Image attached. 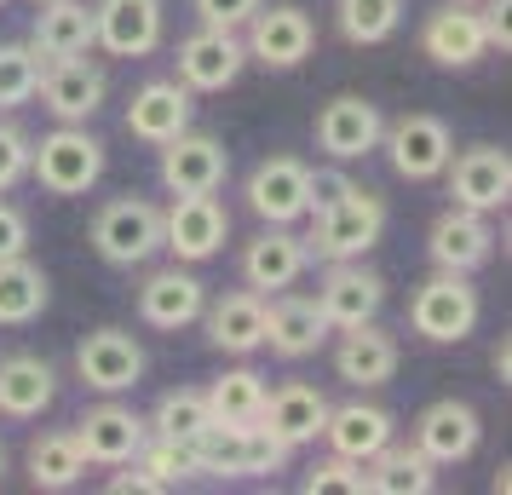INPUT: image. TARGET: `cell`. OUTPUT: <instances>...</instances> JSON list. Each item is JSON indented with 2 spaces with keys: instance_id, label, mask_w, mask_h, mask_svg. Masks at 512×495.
Masks as SVG:
<instances>
[{
  "instance_id": "30",
  "label": "cell",
  "mask_w": 512,
  "mask_h": 495,
  "mask_svg": "<svg viewBox=\"0 0 512 495\" xmlns=\"http://www.w3.org/2000/svg\"><path fill=\"white\" fill-rule=\"evenodd\" d=\"M29 47L47 58H81L93 52V6L87 0H47L35 12V29H29Z\"/></svg>"
},
{
  "instance_id": "47",
  "label": "cell",
  "mask_w": 512,
  "mask_h": 495,
  "mask_svg": "<svg viewBox=\"0 0 512 495\" xmlns=\"http://www.w3.org/2000/svg\"><path fill=\"white\" fill-rule=\"evenodd\" d=\"M35 6H47V0H35Z\"/></svg>"
},
{
  "instance_id": "46",
  "label": "cell",
  "mask_w": 512,
  "mask_h": 495,
  "mask_svg": "<svg viewBox=\"0 0 512 495\" xmlns=\"http://www.w3.org/2000/svg\"><path fill=\"white\" fill-rule=\"evenodd\" d=\"M0 472H6V449H0Z\"/></svg>"
},
{
  "instance_id": "38",
  "label": "cell",
  "mask_w": 512,
  "mask_h": 495,
  "mask_svg": "<svg viewBox=\"0 0 512 495\" xmlns=\"http://www.w3.org/2000/svg\"><path fill=\"white\" fill-rule=\"evenodd\" d=\"M208 421H213V415H208V398H202V392H190V386H179V392H167V398L156 403L150 432H162V438H196Z\"/></svg>"
},
{
  "instance_id": "22",
  "label": "cell",
  "mask_w": 512,
  "mask_h": 495,
  "mask_svg": "<svg viewBox=\"0 0 512 495\" xmlns=\"http://www.w3.org/2000/svg\"><path fill=\"white\" fill-rule=\"evenodd\" d=\"M202 306H208L202 277H190V271H179V265L150 271V277L139 283V317L150 323V329H162V334L190 329V323L202 317Z\"/></svg>"
},
{
  "instance_id": "26",
  "label": "cell",
  "mask_w": 512,
  "mask_h": 495,
  "mask_svg": "<svg viewBox=\"0 0 512 495\" xmlns=\"http://www.w3.org/2000/svg\"><path fill=\"white\" fill-rule=\"evenodd\" d=\"M334 375L346 386H386L397 375V340L374 323H357V329H340V346H334Z\"/></svg>"
},
{
  "instance_id": "15",
  "label": "cell",
  "mask_w": 512,
  "mask_h": 495,
  "mask_svg": "<svg viewBox=\"0 0 512 495\" xmlns=\"http://www.w3.org/2000/svg\"><path fill=\"white\" fill-rule=\"evenodd\" d=\"M420 52L443 64V70H472L478 58L489 52V29H484V12L472 0H449L438 6L426 24H420Z\"/></svg>"
},
{
  "instance_id": "43",
  "label": "cell",
  "mask_w": 512,
  "mask_h": 495,
  "mask_svg": "<svg viewBox=\"0 0 512 495\" xmlns=\"http://www.w3.org/2000/svg\"><path fill=\"white\" fill-rule=\"evenodd\" d=\"M12 254H29V219L24 208L0 202V260H12Z\"/></svg>"
},
{
  "instance_id": "37",
  "label": "cell",
  "mask_w": 512,
  "mask_h": 495,
  "mask_svg": "<svg viewBox=\"0 0 512 495\" xmlns=\"http://www.w3.org/2000/svg\"><path fill=\"white\" fill-rule=\"evenodd\" d=\"M41 81V52L29 41H0V110H18L35 98Z\"/></svg>"
},
{
  "instance_id": "11",
  "label": "cell",
  "mask_w": 512,
  "mask_h": 495,
  "mask_svg": "<svg viewBox=\"0 0 512 495\" xmlns=\"http://www.w3.org/2000/svg\"><path fill=\"white\" fill-rule=\"evenodd\" d=\"M311 300L328 317V329H357V323H374L380 317V306H386V277L369 271L363 260H334Z\"/></svg>"
},
{
  "instance_id": "2",
  "label": "cell",
  "mask_w": 512,
  "mask_h": 495,
  "mask_svg": "<svg viewBox=\"0 0 512 495\" xmlns=\"http://www.w3.org/2000/svg\"><path fill=\"white\" fill-rule=\"evenodd\" d=\"M29 173L52 196H87L104 173V144L87 133V121H58L47 139H29Z\"/></svg>"
},
{
  "instance_id": "4",
  "label": "cell",
  "mask_w": 512,
  "mask_h": 495,
  "mask_svg": "<svg viewBox=\"0 0 512 495\" xmlns=\"http://www.w3.org/2000/svg\"><path fill=\"white\" fill-rule=\"evenodd\" d=\"M162 248V208L144 202V196H116L104 202L93 219V254L104 265H144Z\"/></svg>"
},
{
  "instance_id": "17",
  "label": "cell",
  "mask_w": 512,
  "mask_h": 495,
  "mask_svg": "<svg viewBox=\"0 0 512 495\" xmlns=\"http://www.w3.org/2000/svg\"><path fill=\"white\" fill-rule=\"evenodd\" d=\"M248 208L265 225H294V219H305V208H311V167L300 156H265L248 173Z\"/></svg>"
},
{
  "instance_id": "16",
  "label": "cell",
  "mask_w": 512,
  "mask_h": 495,
  "mask_svg": "<svg viewBox=\"0 0 512 495\" xmlns=\"http://www.w3.org/2000/svg\"><path fill=\"white\" fill-rule=\"evenodd\" d=\"M75 375L87 380L93 392H104V398L133 392L144 380V346L127 329H93L75 346Z\"/></svg>"
},
{
  "instance_id": "6",
  "label": "cell",
  "mask_w": 512,
  "mask_h": 495,
  "mask_svg": "<svg viewBox=\"0 0 512 495\" xmlns=\"http://www.w3.org/2000/svg\"><path fill=\"white\" fill-rule=\"evenodd\" d=\"M231 236V213L225 202L202 190V196H173V208L162 213V248L173 254L179 265H202L225 248Z\"/></svg>"
},
{
  "instance_id": "3",
  "label": "cell",
  "mask_w": 512,
  "mask_h": 495,
  "mask_svg": "<svg viewBox=\"0 0 512 495\" xmlns=\"http://www.w3.org/2000/svg\"><path fill=\"white\" fill-rule=\"evenodd\" d=\"M478 288L466 283L461 271H438V277H426L415 288V300H409V329L420 340H432V346H461L466 334L478 329Z\"/></svg>"
},
{
  "instance_id": "1",
  "label": "cell",
  "mask_w": 512,
  "mask_h": 495,
  "mask_svg": "<svg viewBox=\"0 0 512 495\" xmlns=\"http://www.w3.org/2000/svg\"><path fill=\"white\" fill-rule=\"evenodd\" d=\"M380 236H386V202L351 179L334 202L311 208L305 254H311V260H328V265H334V260H363Z\"/></svg>"
},
{
  "instance_id": "12",
  "label": "cell",
  "mask_w": 512,
  "mask_h": 495,
  "mask_svg": "<svg viewBox=\"0 0 512 495\" xmlns=\"http://www.w3.org/2000/svg\"><path fill=\"white\" fill-rule=\"evenodd\" d=\"M156 150H162V185L173 196H202V190H219L231 179V150L213 139V133L185 127V133H173L167 144H156Z\"/></svg>"
},
{
  "instance_id": "42",
  "label": "cell",
  "mask_w": 512,
  "mask_h": 495,
  "mask_svg": "<svg viewBox=\"0 0 512 495\" xmlns=\"http://www.w3.org/2000/svg\"><path fill=\"white\" fill-rule=\"evenodd\" d=\"M190 6H196V18L208 29H242L265 0H190Z\"/></svg>"
},
{
  "instance_id": "14",
  "label": "cell",
  "mask_w": 512,
  "mask_h": 495,
  "mask_svg": "<svg viewBox=\"0 0 512 495\" xmlns=\"http://www.w3.org/2000/svg\"><path fill=\"white\" fill-rule=\"evenodd\" d=\"M443 179H449L455 208L501 213L507 208V196H512V156L507 150H495V144H472V150H461V156H449Z\"/></svg>"
},
{
  "instance_id": "10",
  "label": "cell",
  "mask_w": 512,
  "mask_h": 495,
  "mask_svg": "<svg viewBox=\"0 0 512 495\" xmlns=\"http://www.w3.org/2000/svg\"><path fill=\"white\" fill-rule=\"evenodd\" d=\"M248 70V47H242V29H196L179 41V75L190 93H225L236 87V75Z\"/></svg>"
},
{
  "instance_id": "21",
  "label": "cell",
  "mask_w": 512,
  "mask_h": 495,
  "mask_svg": "<svg viewBox=\"0 0 512 495\" xmlns=\"http://www.w3.org/2000/svg\"><path fill=\"white\" fill-rule=\"evenodd\" d=\"M305 236H294L288 225H265V231L242 248V277L254 294H282V288H294L305 277Z\"/></svg>"
},
{
  "instance_id": "23",
  "label": "cell",
  "mask_w": 512,
  "mask_h": 495,
  "mask_svg": "<svg viewBox=\"0 0 512 495\" xmlns=\"http://www.w3.org/2000/svg\"><path fill=\"white\" fill-rule=\"evenodd\" d=\"M323 421H328V398L317 386H305V380H288L277 392H265V409H259V426L271 438H282L288 449L317 444L323 438Z\"/></svg>"
},
{
  "instance_id": "40",
  "label": "cell",
  "mask_w": 512,
  "mask_h": 495,
  "mask_svg": "<svg viewBox=\"0 0 512 495\" xmlns=\"http://www.w3.org/2000/svg\"><path fill=\"white\" fill-rule=\"evenodd\" d=\"M305 495H363L369 490V472H363V461H346V455H328V461H317V467L305 472Z\"/></svg>"
},
{
  "instance_id": "33",
  "label": "cell",
  "mask_w": 512,
  "mask_h": 495,
  "mask_svg": "<svg viewBox=\"0 0 512 495\" xmlns=\"http://www.w3.org/2000/svg\"><path fill=\"white\" fill-rule=\"evenodd\" d=\"M29 467V484L35 490H75L81 484V472H87V455L75 444V432H41L24 455Z\"/></svg>"
},
{
  "instance_id": "44",
  "label": "cell",
  "mask_w": 512,
  "mask_h": 495,
  "mask_svg": "<svg viewBox=\"0 0 512 495\" xmlns=\"http://www.w3.org/2000/svg\"><path fill=\"white\" fill-rule=\"evenodd\" d=\"M127 467H133V461H127ZM110 490H116V495H162L167 484H162V478H150L144 467H133V472H116V478H110Z\"/></svg>"
},
{
  "instance_id": "24",
  "label": "cell",
  "mask_w": 512,
  "mask_h": 495,
  "mask_svg": "<svg viewBox=\"0 0 512 495\" xmlns=\"http://www.w3.org/2000/svg\"><path fill=\"white\" fill-rule=\"evenodd\" d=\"M323 340H328V317L317 311L311 294H288V288H282L277 300L265 306V346L277 357L300 363V357H311Z\"/></svg>"
},
{
  "instance_id": "36",
  "label": "cell",
  "mask_w": 512,
  "mask_h": 495,
  "mask_svg": "<svg viewBox=\"0 0 512 495\" xmlns=\"http://www.w3.org/2000/svg\"><path fill=\"white\" fill-rule=\"evenodd\" d=\"M133 461H139L150 478H162L167 490L185 484V478H202V467H196V444H190V438H162V432H150Z\"/></svg>"
},
{
  "instance_id": "25",
  "label": "cell",
  "mask_w": 512,
  "mask_h": 495,
  "mask_svg": "<svg viewBox=\"0 0 512 495\" xmlns=\"http://www.w3.org/2000/svg\"><path fill=\"white\" fill-rule=\"evenodd\" d=\"M190 110H196V98L185 81H144L127 104V133L144 144H167L173 133L190 127Z\"/></svg>"
},
{
  "instance_id": "7",
  "label": "cell",
  "mask_w": 512,
  "mask_h": 495,
  "mask_svg": "<svg viewBox=\"0 0 512 495\" xmlns=\"http://www.w3.org/2000/svg\"><path fill=\"white\" fill-rule=\"evenodd\" d=\"M380 150L392 156L397 179H409V185H426V179H438L449 156H455V139H449V127L438 116H426V110H409V116L386 121V133H380Z\"/></svg>"
},
{
  "instance_id": "19",
  "label": "cell",
  "mask_w": 512,
  "mask_h": 495,
  "mask_svg": "<svg viewBox=\"0 0 512 495\" xmlns=\"http://www.w3.org/2000/svg\"><path fill=\"white\" fill-rule=\"evenodd\" d=\"M478 438H484V421H478V409L461 398H438L426 403L415 415V449L432 461V467H455V461H466L472 449H478Z\"/></svg>"
},
{
  "instance_id": "28",
  "label": "cell",
  "mask_w": 512,
  "mask_h": 495,
  "mask_svg": "<svg viewBox=\"0 0 512 495\" xmlns=\"http://www.w3.org/2000/svg\"><path fill=\"white\" fill-rule=\"evenodd\" d=\"M202 317H208V340L219 352L248 357L265 346V294H254V288L219 294L213 306H202Z\"/></svg>"
},
{
  "instance_id": "20",
  "label": "cell",
  "mask_w": 512,
  "mask_h": 495,
  "mask_svg": "<svg viewBox=\"0 0 512 495\" xmlns=\"http://www.w3.org/2000/svg\"><path fill=\"white\" fill-rule=\"evenodd\" d=\"M144 438H150V421L139 409H127V403H98V409H87L75 421V444H81V455L93 467H127Z\"/></svg>"
},
{
  "instance_id": "31",
  "label": "cell",
  "mask_w": 512,
  "mask_h": 495,
  "mask_svg": "<svg viewBox=\"0 0 512 495\" xmlns=\"http://www.w3.org/2000/svg\"><path fill=\"white\" fill-rule=\"evenodd\" d=\"M47 300H52V283L29 254L0 260V329H24V323H35V317L47 311Z\"/></svg>"
},
{
  "instance_id": "18",
  "label": "cell",
  "mask_w": 512,
  "mask_h": 495,
  "mask_svg": "<svg viewBox=\"0 0 512 495\" xmlns=\"http://www.w3.org/2000/svg\"><path fill=\"white\" fill-rule=\"evenodd\" d=\"M93 47L110 58H144L162 47V0H98L93 6Z\"/></svg>"
},
{
  "instance_id": "29",
  "label": "cell",
  "mask_w": 512,
  "mask_h": 495,
  "mask_svg": "<svg viewBox=\"0 0 512 495\" xmlns=\"http://www.w3.org/2000/svg\"><path fill=\"white\" fill-rule=\"evenodd\" d=\"M323 438L334 455H346V461H369L380 449L392 444V415L380 409V403H340V409H328L323 421Z\"/></svg>"
},
{
  "instance_id": "27",
  "label": "cell",
  "mask_w": 512,
  "mask_h": 495,
  "mask_svg": "<svg viewBox=\"0 0 512 495\" xmlns=\"http://www.w3.org/2000/svg\"><path fill=\"white\" fill-rule=\"evenodd\" d=\"M58 398V375L47 357L35 352H12L0 357V415L6 421H35L41 409H52Z\"/></svg>"
},
{
  "instance_id": "8",
  "label": "cell",
  "mask_w": 512,
  "mask_h": 495,
  "mask_svg": "<svg viewBox=\"0 0 512 495\" xmlns=\"http://www.w3.org/2000/svg\"><path fill=\"white\" fill-rule=\"evenodd\" d=\"M380 133H386V116H380V104H369L363 93H340L328 98L317 121H311V139L323 156L334 162H363L369 150H380Z\"/></svg>"
},
{
  "instance_id": "32",
  "label": "cell",
  "mask_w": 512,
  "mask_h": 495,
  "mask_svg": "<svg viewBox=\"0 0 512 495\" xmlns=\"http://www.w3.org/2000/svg\"><path fill=\"white\" fill-rule=\"evenodd\" d=\"M374 495H432L438 490V467L420 455L415 444H386L380 455L363 461Z\"/></svg>"
},
{
  "instance_id": "13",
  "label": "cell",
  "mask_w": 512,
  "mask_h": 495,
  "mask_svg": "<svg viewBox=\"0 0 512 495\" xmlns=\"http://www.w3.org/2000/svg\"><path fill=\"white\" fill-rule=\"evenodd\" d=\"M426 254L438 271H461L472 277L478 265L495 260V225H489V213L478 208H443L432 219V231H426Z\"/></svg>"
},
{
  "instance_id": "34",
  "label": "cell",
  "mask_w": 512,
  "mask_h": 495,
  "mask_svg": "<svg viewBox=\"0 0 512 495\" xmlns=\"http://www.w3.org/2000/svg\"><path fill=\"white\" fill-rule=\"evenodd\" d=\"M265 375H254V369H225V375L213 380L208 392V415L219 426H259V409H265Z\"/></svg>"
},
{
  "instance_id": "45",
  "label": "cell",
  "mask_w": 512,
  "mask_h": 495,
  "mask_svg": "<svg viewBox=\"0 0 512 495\" xmlns=\"http://www.w3.org/2000/svg\"><path fill=\"white\" fill-rule=\"evenodd\" d=\"M489 363H495V375H501V380L512 375V357H507V340H501V346H495V357H489Z\"/></svg>"
},
{
  "instance_id": "9",
  "label": "cell",
  "mask_w": 512,
  "mask_h": 495,
  "mask_svg": "<svg viewBox=\"0 0 512 495\" xmlns=\"http://www.w3.org/2000/svg\"><path fill=\"white\" fill-rule=\"evenodd\" d=\"M104 93H110V81L87 52L81 58H47L41 81H35V98H41V110L52 121H93Z\"/></svg>"
},
{
  "instance_id": "39",
  "label": "cell",
  "mask_w": 512,
  "mask_h": 495,
  "mask_svg": "<svg viewBox=\"0 0 512 495\" xmlns=\"http://www.w3.org/2000/svg\"><path fill=\"white\" fill-rule=\"evenodd\" d=\"M288 455L294 449L271 438L265 426H242V455H236V478H271V472L288 467Z\"/></svg>"
},
{
  "instance_id": "35",
  "label": "cell",
  "mask_w": 512,
  "mask_h": 495,
  "mask_svg": "<svg viewBox=\"0 0 512 495\" xmlns=\"http://www.w3.org/2000/svg\"><path fill=\"white\" fill-rule=\"evenodd\" d=\"M334 24L351 47H380L403 24V0H334Z\"/></svg>"
},
{
  "instance_id": "5",
  "label": "cell",
  "mask_w": 512,
  "mask_h": 495,
  "mask_svg": "<svg viewBox=\"0 0 512 495\" xmlns=\"http://www.w3.org/2000/svg\"><path fill=\"white\" fill-rule=\"evenodd\" d=\"M242 29H248V35H242L248 58H254V64H265V70H294V64H305V58H311V47H317V24H311V12H305V6H294V0L259 6Z\"/></svg>"
},
{
  "instance_id": "41",
  "label": "cell",
  "mask_w": 512,
  "mask_h": 495,
  "mask_svg": "<svg viewBox=\"0 0 512 495\" xmlns=\"http://www.w3.org/2000/svg\"><path fill=\"white\" fill-rule=\"evenodd\" d=\"M24 173H29V133L12 127V121H0V196L18 185Z\"/></svg>"
}]
</instances>
